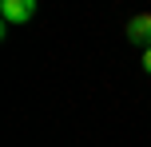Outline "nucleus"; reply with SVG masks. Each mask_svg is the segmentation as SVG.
Instances as JSON below:
<instances>
[{
    "mask_svg": "<svg viewBox=\"0 0 151 147\" xmlns=\"http://www.w3.org/2000/svg\"><path fill=\"white\" fill-rule=\"evenodd\" d=\"M0 16H4V24H28L36 16V0H4Z\"/></svg>",
    "mask_w": 151,
    "mask_h": 147,
    "instance_id": "1",
    "label": "nucleus"
},
{
    "mask_svg": "<svg viewBox=\"0 0 151 147\" xmlns=\"http://www.w3.org/2000/svg\"><path fill=\"white\" fill-rule=\"evenodd\" d=\"M127 36L135 40V44L151 48V12H139V16H131V20H127Z\"/></svg>",
    "mask_w": 151,
    "mask_h": 147,
    "instance_id": "2",
    "label": "nucleus"
},
{
    "mask_svg": "<svg viewBox=\"0 0 151 147\" xmlns=\"http://www.w3.org/2000/svg\"><path fill=\"white\" fill-rule=\"evenodd\" d=\"M143 72L151 76V48H143Z\"/></svg>",
    "mask_w": 151,
    "mask_h": 147,
    "instance_id": "3",
    "label": "nucleus"
}]
</instances>
